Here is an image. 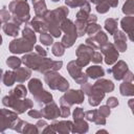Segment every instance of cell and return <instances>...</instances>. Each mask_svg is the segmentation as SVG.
Wrapping results in <instances>:
<instances>
[{
	"instance_id": "obj_1",
	"label": "cell",
	"mask_w": 134,
	"mask_h": 134,
	"mask_svg": "<svg viewBox=\"0 0 134 134\" xmlns=\"http://www.w3.org/2000/svg\"><path fill=\"white\" fill-rule=\"evenodd\" d=\"M36 42H37V37L35 30L29 25H25V27L22 29V37L10 41L8 50L14 54L28 53L34 50V46Z\"/></svg>"
},
{
	"instance_id": "obj_2",
	"label": "cell",
	"mask_w": 134,
	"mask_h": 134,
	"mask_svg": "<svg viewBox=\"0 0 134 134\" xmlns=\"http://www.w3.org/2000/svg\"><path fill=\"white\" fill-rule=\"evenodd\" d=\"M68 14H69L68 6H60L52 10H47V13L44 15L43 19L46 23L47 31H49V34L53 38L61 37L62 30L60 28V25L63 22V20L67 18Z\"/></svg>"
},
{
	"instance_id": "obj_3",
	"label": "cell",
	"mask_w": 134,
	"mask_h": 134,
	"mask_svg": "<svg viewBox=\"0 0 134 134\" xmlns=\"http://www.w3.org/2000/svg\"><path fill=\"white\" fill-rule=\"evenodd\" d=\"M8 10L12 15V21L18 24H27L30 19L29 4L27 0H13L8 4Z\"/></svg>"
},
{
	"instance_id": "obj_4",
	"label": "cell",
	"mask_w": 134,
	"mask_h": 134,
	"mask_svg": "<svg viewBox=\"0 0 134 134\" xmlns=\"http://www.w3.org/2000/svg\"><path fill=\"white\" fill-rule=\"evenodd\" d=\"M2 104L7 108L13 109L18 114L24 113L26 110L31 109L34 106V103L30 98H26V97L25 98H18V97L12 96L9 94L5 95L2 98Z\"/></svg>"
},
{
	"instance_id": "obj_5",
	"label": "cell",
	"mask_w": 134,
	"mask_h": 134,
	"mask_svg": "<svg viewBox=\"0 0 134 134\" xmlns=\"http://www.w3.org/2000/svg\"><path fill=\"white\" fill-rule=\"evenodd\" d=\"M44 82L52 90H59L60 92H65L69 89V82L62 76L58 71H48L44 73Z\"/></svg>"
},
{
	"instance_id": "obj_6",
	"label": "cell",
	"mask_w": 134,
	"mask_h": 134,
	"mask_svg": "<svg viewBox=\"0 0 134 134\" xmlns=\"http://www.w3.org/2000/svg\"><path fill=\"white\" fill-rule=\"evenodd\" d=\"M81 90L84 92L85 95L88 96V103L92 107L98 106L105 97V92H103L98 88L94 87L93 85L89 84L88 82L81 85Z\"/></svg>"
},
{
	"instance_id": "obj_7",
	"label": "cell",
	"mask_w": 134,
	"mask_h": 134,
	"mask_svg": "<svg viewBox=\"0 0 134 134\" xmlns=\"http://www.w3.org/2000/svg\"><path fill=\"white\" fill-rule=\"evenodd\" d=\"M85 94L81 89H68L64 92V94L60 97L59 102L62 106H68L71 107L74 104H82L84 102Z\"/></svg>"
},
{
	"instance_id": "obj_8",
	"label": "cell",
	"mask_w": 134,
	"mask_h": 134,
	"mask_svg": "<svg viewBox=\"0 0 134 134\" xmlns=\"http://www.w3.org/2000/svg\"><path fill=\"white\" fill-rule=\"evenodd\" d=\"M94 49L93 47L87 45V44H80L76 48V51H75V54H76V63L83 68L85 66H87L90 62H91V57H92V53L94 52Z\"/></svg>"
},
{
	"instance_id": "obj_9",
	"label": "cell",
	"mask_w": 134,
	"mask_h": 134,
	"mask_svg": "<svg viewBox=\"0 0 134 134\" xmlns=\"http://www.w3.org/2000/svg\"><path fill=\"white\" fill-rule=\"evenodd\" d=\"M45 58L46 57H42L37 52H28V53H24V55L21 58V61L24 64V66L39 72L42 64L45 61Z\"/></svg>"
},
{
	"instance_id": "obj_10",
	"label": "cell",
	"mask_w": 134,
	"mask_h": 134,
	"mask_svg": "<svg viewBox=\"0 0 134 134\" xmlns=\"http://www.w3.org/2000/svg\"><path fill=\"white\" fill-rule=\"evenodd\" d=\"M18 113L9 109H0V133L10 129L14 122L18 119Z\"/></svg>"
},
{
	"instance_id": "obj_11",
	"label": "cell",
	"mask_w": 134,
	"mask_h": 134,
	"mask_svg": "<svg viewBox=\"0 0 134 134\" xmlns=\"http://www.w3.org/2000/svg\"><path fill=\"white\" fill-rule=\"evenodd\" d=\"M67 71L69 75L74 80V82L79 85H82L88 81V76L82 71V67L76 63L75 60L70 61L67 64Z\"/></svg>"
},
{
	"instance_id": "obj_12",
	"label": "cell",
	"mask_w": 134,
	"mask_h": 134,
	"mask_svg": "<svg viewBox=\"0 0 134 134\" xmlns=\"http://www.w3.org/2000/svg\"><path fill=\"white\" fill-rule=\"evenodd\" d=\"M100 53L104 54V61L107 65H113L117 60H118V55H119V52L118 50L116 49V47L114 46L113 43H110V42H107L106 44H104L100 48Z\"/></svg>"
},
{
	"instance_id": "obj_13",
	"label": "cell",
	"mask_w": 134,
	"mask_h": 134,
	"mask_svg": "<svg viewBox=\"0 0 134 134\" xmlns=\"http://www.w3.org/2000/svg\"><path fill=\"white\" fill-rule=\"evenodd\" d=\"M10 129L18 132V133H25V134H38V133H40L39 129L37 128L36 125L29 124V122L22 120L20 118H18L14 122V125L12 126Z\"/></svg>"
},
{
	"instance_id": "obj_14",
	"label": "cell",
	"mask_w": 134,
	"mask_h": 134,
	"mask_svg": "<svg viewBox=\"0 0 134 134\" xmlns=\"http://www.w3.org/2000/svg\"><path fill=\"white\" fill-rule=\"evenodd\" d=\"M40 111L42 113V117H44L45 119H48V120H54L60 116V108L53 100L44 105L42 110H40Z\"/></svg>"
},
{
	"instance_id": "obj_15",
	"label": "cell",
	"mask_w": 134,
	"mask_h": 134,
	"mask_svg": "<svg viewBox=\"0 0 134 134\" xmlns=\"http://www.w3.org/2000/svg\"><path fill=\"white\" fill-rule=\"evenodd\" d=\"M129 70V67L127 65V63L122 60H117L114 64H113V67L108 69L107 72L112 74L113 77L117 81H121L124 75L126 74V72Z\"/></svg>"
},
{
	"instance_id": "obj_16",
	"label": "cell",
	"mask_w": 134,
	"mask_h": 134,
	"mask_svg": "<svg viewBox=\"0 0 134 134\" xmlns=\"http://www.w3.org/2000/svg\"><path fill=\"white\" fill-rule=\"evenodd\" d=\"M107 42H108V36L103 30H99L94 36L88 37L86 39V44L91 46V47H93L94 49H99Z\"/></svg>"
},
{
	"instance_id": "obj_17",
	"label": "cell",
	"mask_w": 134,
	"mask_h": 134,
	"mask_svg": "<svg viewBox=\"0 0 134 134\" xmlns=\"http://www.w3.org/2000/svg\"><path fill=\"white\" fill-rule=\"evenodd\" d=\"M114 46L118 50V52H125L127 50V36L122 30H116L113 35Z\"/></svg>"
},
{
	"instance_id": "obj_18",
	"label": "cell",
	"mask_w": 134,
	"mask_h": 134,
	"mask_svg": "<svg viewBox=\"0 0 134 134\" xmlns=\"http://www.w3.org/2000/svg\"><path fill=\"white\" fill-rule=\"evenodd\" d=\"M120 26L122 31L126 32L131 41L134 40L133 38V29H134V17L133 16H126L120 20Z\"/></svg>"
},
{
	"instance_id": "obj_19",
	"label": "cell",
	"mask_w": 134,
	"mask_h": 134,
	"mask_svg": "<svg viewBox=\"0 0 134 134\" xmlns=\"http://www.w3.org/2000/svg\"><path fill=\"white\" fill-rule=\"evenodd\" d=\"M51 125H52L55 133L68 134L71 132L73 122L71 120H60V121H53Z\"/></svg>"
},
{
	"instance_id": "obj_20",
	"label": "cell",
	"mask_w": 134,
	"mask_h": 134,
	"mask_svg": "<svg viewBox=\"0 0 134 134\" xmlns=\"http://www.w3.org/2000/svg\"><path fill=\"white\" fill-rule=\"evenodd\" d=\"M60 28L62 31L65 32V35L69 36V37H72L74 39H77V32H76V28H75V25L74 23L70 20V19H65L63 20V22L61 23L60 25Z\"/></svg>"
},
{
	"instance_id": "obj_21",
	"label": "cell",
	"mask_w": 134,
	"mask_h": 134,
	"mask_svg": "<svg viewBox=\"0 0 134 134\" xmlns=\"http://www.w3.org/2000/svg\"><path fill=\"white\" fill-rule=\"evenodd\" d=\"M15 73V79L16 82L18 83H24L25 81L29 80L31 76V69H29L28 67L24 66V67H18L17 69L14 70Z\"/></svg>"
},
{
	"instance_id": "obj_22",
	"label": "cell",
	"mask_w": 134,
	"mask_h": 134,
	"mask_svg": "<svg viewBox=\"0 0 134 134\" xmlns=\"http://www.w3.org/2000/svg\"><path fill=\"white\" fill-rule=\"evenodd\" d=\"M29 26L35 30V32H39V34L47 32V26L43 17H39V16L34 17V19L29 23Z\"/></svg>"
},
{
	"instance_id": "obj_23",
	"label": "cell",
	"mask_w": 134,
	"mask_h": 134,
	"mask_svg": "<svg viewBox=\"0 0 134 134\" xmlns=\"http://www.w3.org/2000/svg\"><path fill=\"white\" fill-rule=\"evenodd\" d=\"M94 87L98 88L99 90H102L103 92L107 93V92H112L114 90V84L112 81L110 80H106L103 77H99L96 80V82L93 84Z\"/></svg>"
},
{
	"instance_id": "obj_24",
	"label": "cell",
	"mask_w": 134,
	"mask_h": 134,
	"mask_svg": "<svg viewBox=\"0 0 134 134\" xmlns=\"http://www.w3.org/2000/svg\"><path fill=\"white\" fill-rule=\"evenodd\" d=\"M85 73H86V75L88 77L93 79V80H97V79L103 77L105 75V70L99 65H93V66L87 67Z\"/></svg>"
},
{
	"instance_id": "obj_25",
	"label": "cell",
	"mask_w": 134,
	"mask_h": 134,
	"mask_svg": "<svg viewBox=\"0 0 134 134\" xmlns=\"http://www.w3.org/2000/svg\"><path fill=\"white\" fill-rule=\"evenodd\" d=\"M2 29L5 35L9 37H17L20 31V26L13 21L12 22L8 21V22H5L4 25H2Z\"/></svg>"
},
{
	"instance_id": "obj_26",
	"label": "cell",
	"mask_w": 134,
	"mask_h": 134,
	"mask_svg": "<svg viewBox=\"0 0 134 134\" xmlns=\"http://www.w3.org/2000/svg\"><path fill=\"white\" fill-rule=\"evenodd\" d=\"M34 99L36 100V103L39 105V106H44L46 105L47 103L51 102L52 100V94L46 90H42L41 92H39L37 95L34 96Z\"/></svg>"
},
{
	"instance_id": "obj_27",
	"label": "cell",
	"mask_w": 134,
	"mask_h": 134,
	"mask_svg": "<svg viewBox=\"0 0 134 134\" xmlns=\"http://www.w3.org/2000/svg\"><path fill=\"white\" fill-rule=\"evenodd\" d=\"M88 130H89L88 122L84 118L74 119V122H73L72 129H71L72 133H86V132H88Z\"/></svg>"
},
{
	"instance_id": "obj_28",
	"label": "cell",
	"mask_w": 134,
	"mask_h": 134,
	"mask_svg": "<svg viewBox=\"0 0 134 134\" xmlns=\"http://www.w3.org/2000/svg\"><path fill=\"white\" fill-rule=\"evenodd\" d=\"M34 5L35 14L39 17H44V15L47 13V6L45 3V0H30Z\"/></svg>"
},
{
	"instance_id": "obj_29",
	"label": "cell",
	"mask_w": 134,
	"mask_h": 134,
	"mask_svg": "<svg viewBox=\"0 0 134 134\" xmlns=\"http://www.w3.org/2000/svg\"><path fill=\"white\" fill-rule=\"evenodd\" d=\"M28 90L32 94V96L37 95L39 92H41L43 90L42 82L37 77H34V79L29 80V82H28Z\"/></svg>"
},
{
	"instance_id": "obj_30",
	"label": "cell",
	"mask_w": 134,
	"mask_h": 134,
	"mask_svg": "<svg viewBox=\"0 0 134 134\" xmlns=\"http://www.w3.org/2000/svg\"><path fill=\"white\" fill-rule=\"evenodd\" d=\"M104 27L105 29L107 30V32L111 36L114 35V32L116 30H118V22H117V19L115 18H108L105 20V23H104Z\"/></svg>"
},
{
	"instance_id": "obj_31",
	"label": "cell",
	"mask_w": 134,
	"mask_h": 134,
	"mask_svg": "<svg viewBox=\"0 0 134 134\" xmlns=\"http://www.w3.org/2000/svg\"><path fill=\"white\" fill-rule=\"evenodd\" d=\"M119 92L122 96H133L134 95V86L132 82L124 81L119 86Z\"/></svg>"
},
{
	"instance_id": "obj_32",
	"label": "cell",
	"mask_w": 134,
	"mask_h": 134,
	"mask_svg": "<svg viewBox=\"0 0 134 134\" xmlns=\"http://www.w3.org/2000/svg\"><path fill=\"white\" fill-rule=\"evenodd\" d=\"M9 95L12 96H15V97H18V98H25L26 95H27V88L22 85V84H19L17 85L14 89H12L9 92H8Z\"/></svg>"
},
{
	"instance_id": "obj_33",
	"label": "cell",
	"mask_w": 134,
	"mask_h": 134,
	"mask_svg": "<svg viewBox=\"0 0 134 134\" xmlns=\"http://www.w3.org/2000/svg\"><path fill=\"white\" fill-rule=\"evenodd\" d=\"M89 23L87 22L86 19H76L74 22L75 28H76V32H77V37H83L84 35H86V28L87 25Z\"/></svg>"
},
{
	"instance_id": "obj_34",
	"label": "cell",
	"mask_w": 134,
	"mask_h": 134,
	"mask_svg": "<svg viewBox=\"0 0 134 134\" xmlns=\"http://www.w3.org/2000/svg\"><path fill=\"white\" fill-rule=\"evenodd\" d=\"M90 12H91L90 2H86V3H84V4L81 6V8H80V10L76 13L75 17H76V19H87V17L89 16Z\"/></svg>"
},
{
	"instance_id": "obj_35",
	"label": "cell",
	"mask_w": 134,
	"mask_h": 134,
	"mask_svg": "<svg viewBox=\"0 0 134 134\" xmlns=\"http://www.w3.org/2000/svg\"><path fill=\"white\" fill-rule=\"evenodd\" d=\"M2 82L5 86L7 87H10L15 84L16 82V79H15V73L14 71H10V70H7L5 72H3V75H2Z\"/></svg>"
},
{
	"instance_id": "obj_36",
	"label": "cell",
	"mask_w": 134,
	"mask_h": 134,
	"mask_svg": "<svg viewBox=\"0 0 134 134\" xmlns=\"http://www.w3.org/2000/svg\"><path fill=\"white\" fill-rule=\"evenodd\" d=\"M65 46L62 44V42H54L51 46V52L55 57H62L65 53Z\"/></svg>"
},
{
	"instance_id": "obj_37",
	"label": "cell",
	"mask_w": 134,
	"mask_h": 134,
	"mask_svg": "<svg viewBox=\"0 0 134 134\" xmlns=\"http://www.w3.org/2000/svg\"><path fill=\"white\" fill-rule=\"evenodd\" d=\"M121 12L126 16H133L134 14V0H126L122 5Z\"/></svg>"
},
{
	"instance_id": "obj_38",
	"label": "cell",
	"mask_w": 134,
	"mask_h": 134,
	"mask_svg": "<svg viewBox=\"0 0 134 134\" xmlns=\"http://www.w3.org/2000/svg\"><path fill=\"white\" fill-rule=\"evenodd\" d=\"M21 64H22L21 59L18 58V57H16V55H12V57H8L6 59V65L8 67H10L12 69H14V70L17 69L18 67H20Z\"/></svg>"
},
{
	"instance_id": "obj_39",
	"label": "cell",
	"mask_w": 134,
	"mask_h": 134,
	"mask_svg": "<svg viewBox=\"0 0 134 134\" xmlns=\"http://www.w3.org/2000/svg\"><path fill=\"white\" fill-rule=\"evenodd\" d=\"M102 30V27L100 25H98L97 23H90L87 25V28H86V34L91 37V36H94L97 31Z\"/></svg>"
},
{
	"instance_id": "obj_40",
	"label": "cell",
	"mask_w": 134,
	"mask_h": 134,
	"mask_svg": "<svg viewBox=\"0 0 134 134\" xmlns=\"http://www.w3.org/2000/svg\"><path fill=\"white\" fill-rule=\"evenodd\" d=\"M53 37L50 35V34H47V32H43V34H40V42L45 45V46H50L52 45L53 43Z\"/></svg>"
},
{
	"instance_id": "obj_41",
	"label": "cell",
	"mask_w": 134,
	"mask_h": 134,
	"mask_svg": "<svg viewBox=\"0 0 134 134\" xmlns=\"http://www.w3.org/2000/svg\"><path fill=\"white\" fill-rule=\"evenodd\" d=\"M93 0H65V4L69 7H81L86 2H92Z\"/></svg>"
},
{
	"instance_id": "obj_42",
	"label": "cell",
	"mask_w": 134,
	"mask_h": 134,
	"mask_svg": "<svg viewBox=\"0 0 134 134\" xmlns=\"http://www.w3.org/2000/svg\"><path fill=\"white\" fill-rule=\"evenodd\" d=\"M10 19H12V15H10L9 10L7 9L6 6H3L0 9V20L5 23V22H8Z\"/></svg>"
},
{
	"instance_id": "obj_43",
	"label": "cell",
	"mask_w": 134,
	"mask_h": 134,
	"mask_svg": "<svg viewBox=\"0 0 134 134\" xmlns=\"http://www.w3.org/2000/svg\"><path fill=\"white\" fill-rule=\"evenodd\" d=\"M96 115H97V110L96 109H92V110H88V111H85V114H84V118H86L88 121H94L95 118H96Z\"/></svg>"
},
{
	"instance_id": "obj_44",
	"label": "cell",
	"mask_w": 134,
	"mask_h": 134,
	"mask_svg": "<svg viewBox=\"0 0 134 134\" xmlns=\"http://www.w3.org/2000/svg\"><path fill=\"white\" fill-rule=\"evenodd\" d=\"M95 5H96V6H95V9H96V12L99 13V14H106V13L109 12V9H110V6H109L106 2H100V3L95 4Z\"/></svg>"
},
{
	"instance_id": "obj_45",
	"label": "cell",
	"mask_w": 134,
	"mask_h": 134,
	"mask_svg": "<svg viewBox=\"0 0 134 134\" xmlns=\"http://www.w3.org/2000/svg\"><path fill=\"white\" fill-rule=\"evenodd\" d=\"M97 112L103 117H108L110 115V113H111V108L109 106H107V105H103L97 109Z\"/></svg>"
},
{
	"instance_id": "obj_46",
	"label": "cell",
	"mask_w": 134,
	"mask_h": 134,
	"mask_svg": "<svg viewBox=\"0 0 134 134\" xmlns=\"http://www.w3.org/2000/svg\"><path fill=\"white\" fill-rule=\"evenodd\" d=\"M104 58H103V54L100 53V51H96L94 50V52L92 53V57H91V61L95 64H100L103 62Z\"/></svg>"
},
{
	"instance_id": "obj_47",
	"label": "cell",
	"mask_w": 134,
	"mask_h": 134,
	"mask_svg": "<svg viewBox=\"0 0 134 134\" xmlns=\"http://www.w3.org/2000/svg\"><path fill=\"white\" fill-rule=\"evenodd\" d=\"M84 114H85V112H84L83 108H81V107H77V108H75V109L73 110V112H72L73 120H74V119H80V118H84Z\"/></svg>"
},
{
	"instance_id": "obj_48",
	"label": "cell",
	"mask_w": 134,
	"mask_h": 134,
	"mask_svg": "<svg viewBox=\"0 0 134 134\" xmlns=\"http://www.w3.org/2000/svg\"><path fill=\"white\" fill-rule=\"evenodd\" d=\"M70 107L68 106H61L60 107V116L63 117V118H67L69 115H70Z\"/></svg>"
},
{
	"instance_id": "obj_49",
	"label": "cell",
	"mask_w": 134,
	"mask_h": 134,
	"mask_svg": "<svg viewBox=\"0 0 134 134\" xmlns=\"http://www.w3.org/2000/svg\"><path fill=\"white\" fill-rule=\"evenodd\" d=\"M106 102H107V106H109L110 108H115V107H117L118 104H119L118 99H117L115 96H110V97H108V99H107Z\"/></svg>"
},
{
	"instance_id": "obj_50",
	"label": "cell",
	"mask_w": 134,
	"mask_h": 134,
	"mask_svg": "<svg viewBox=\"0 0 134 134\" xmlns=\"http://www.w3.org/2000/svg\"><path fill=\"white\" fill-rule=\"evenodd\" d=\"M28 115H29L31 118H36V119L42 118V113H41V111L36 110V109H30V110H28Z\"/></svg>"
},
{
	"instance_id": "obj_51",
	"label": "cell",
	"mask_w": 134,
	"mask_h": 134,
	"mask_svg": "<svg viewBox=\"0 0 134 134\" xmlns=\"http://www.w3.org/2000/svg\"><path fill=\"white\" fill-rule=\"evenodd\" d=\"M35 51H36L38 54L42 55V57H46V55H47V51H46L42 46H40V45H35Z\"/></svg>"
},
{
	"instance_id": "obj_52",
	"label": "cell",
	"mask_w": 134,
	"mask_h": 134,
	"mask_svg": "<svg viewBox=\"0 0 134 134\" xmlns=\"http://www.w3.org/2000/svg\"><path fill=\"white\" fill-rule=\"evenodd\" d=\"M47 125H48V124H47L46 120H44V119H40V118H39V120H38L37 124H36V126H37V128L39 129V132H40V133L42 132V130H43Z\"/></svg>"
},
{
	"instance_id": "obj_53",
	"label": "cell",
	"mask_w": 134,
	"mask_h": 134,
	"mask_svg": "<svg viewBox=\"0 0 134 134\" xmlns=\"http://www.w3.org/2000/svg\"><path fill=\"white\" fill-rule=\"evenodd\" d=\"M133 79H134L133 72L130 71V70H128V71L126 72V74L124 75V77H122V80L126 81V82H133Z\"/></svg>"
},
{
	"instance_id": "obj_54",
	"label": "cell",
	"mask_w": 134,
	"mask_h": 134,
	"mask_svg": "<svg viewBox=\"0 0 134 134\" xmlns=\"http://www.w3.org/2000/svg\"><path fill=\"white\" fill-rule=\"evenodd\" d=\"M41 133H55V131H54L52 125H47V126L42 130Z\"/></svg>"
},
{
	"instance_id": "obj_55",
	"label": "cell",
	"mask_w": 134,
	"mask_h": 134,
	"mask_svg": "<svg viewBox=\"0 0 134 134\" xmlns=\"http://www.w3.org/2000/svg\"><path fill=\"white\" fill-rule=\"evenodd\" d=\"M110 7H116L118 4V0H104Z\"/></svg>"
},
{
	"instance_id": "obj_56",
	"label": "cell",
	"mask_w": 134,
	"mask_h": 134,
	"mask_svg": "<svg viewBox=\"0 0 134 134\" xmlns=\"http://www.w3.org/2000/svg\"><path fill=\"white\" fill-rule=\"evenodd\" d=\"M133 102H134V99H133V98H131V99L129 100V106H130V108H131V110L133 109Z\"/></svg>"
},
{
	"instance_id": "obj_57",
	"label": "cell",
	"mask_w": 134,
	"mask_h": 134,
	"mask_svg": "<svg viewBox=\"0 0 134 134\" xmlns=\"http://www.w3.org/2000/svg\"><path fill=\"white\" fill-rule=\"evenodd\" d=\"M96 133H108V131L107 130H98Z\"/></svg>"
},
{
	"instance_id": "obj_58",
	"label": "cell",
	"mask_w": 134,
	"mask_h": 134,
	"mask_svg": "<svg viewBox=\"0 0 134 134\" xmlns=\"http://www.w3.org/2000/svg\"><path fill=\"white\" fill-rule=\"evenodd\" d=\"M2 75H3V70L0 68V81L2 80Z\"/></svg>"
},
{
	"instance_id": "obj_59",
	"label": "cell",
	"mask_w": 134,
	"mask_h": 134,
	"mask_svg": "<svg viewBox=\"0 0 134 134\" xmlns=\"http://www.w3.org/2000/svg\"><path fill=\"white\" fill-rule=\"evenodd\" d=\"M2 44V36H1V34H0V45Z\"/></svg>"
},
{
	"instance_id": "obj_60",
	"label": "cell",
	"mask_w": 134,
	"mask_h": 134,
	"mask_svg": "<svg viewBox=\"0 0 134 134\" xmlns=\"http://www.w3.org/2000/svg\"><path fill=\"white\" fill-rule=\"evenodd\" d=\"M51 1H52V2H59L60 0H51Z\"/></svg>"
},
{
	"instance_id": "obj_61",
	"label": "cell",
	"mask_w": 134,
	"mask_h": 134,
	"mask_svg": "<svg viewBox=\"0 0 134 134\" xmlns=\"http://www.w3.org/2000/svg\"><path fill=\"white\" fill-rule=\"evenodd\" d=\"M1 25H2V21L0 20V27H1Z\"/></svg>"
},
{
	"instance_id": "obj_62",
	"label": "cell",
	"mask_w": 134,
	"mask_h": 134,
	"mask_svg": "<svg viewBox=\"0 0 134 134\" xmlns=\"http://www.w3.org/2000/svg\"><path fill=\"white\" fill-rule=\"evenodd\" d=\"M0 92H1V89H0Z\"/></svg>"
}]
</instances>
